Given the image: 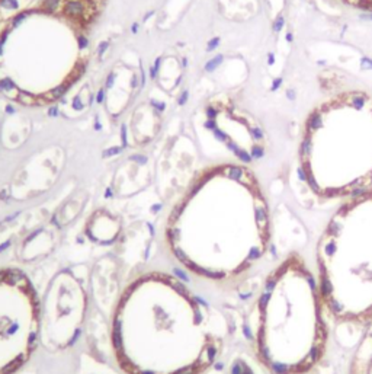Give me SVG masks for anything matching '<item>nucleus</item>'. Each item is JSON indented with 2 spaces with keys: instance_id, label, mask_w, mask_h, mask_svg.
Masks as SVG:
<instances>
[{
  "instance_id": "f257e3e1",
  "label": "nucleus",
  "mask_w": 372,
  "mask_h": 374,
  "mask_svg": "<svg viewBox=\"0 0 372 374\" xmlns=\"http://www.w3.org/2000/svg\"><path fill=\"white\" fill-rule=\"evenodd\" d=\"M166 240L193 275L230 282L250 274L272 248V218L257 178L244 166L205 172L174 208Z\"/></svg>"
},
{
  "instance_id": "f03ea898",
  "label": "nucleus",
  "mask_w": 372,
  "mask_h": 374,
  "mask_svg": "<svg viewBox=\"0 0 372 374\" xmlns=\"http://www.w3.org/2000/svg\"><path fill=\"white\" fill-rule=\"evenodd\" d=\"M215 313L179 277L151 271L121 293L111 323L125 374H205L222 349Z\"/></svg>"
},
{
  "instance_id": "7ed1b4c3",
  "label": "nucleus",
  "mask_w": 372,
  "mask_h": 374,
  "mask_svg": "<svg viewBox=\"0 0 372 374\" xmlns=\"http://www.w3.org/2000/svg\"><path fill=\"white\" fill-rule=\"evenodd\" d=\"M329 319L315 272L289 252L265 277L249 313L257 362L269 374H310L327 352Z\"/></svg>"
},
{
  "instance_id": "20e7f679",
  "label": "nucleus",
  "mask_w": 372,
  "mask_h": 374,
  "mask_svg": "<svg viewBox=\"0 0 372 374\" xmlns=\"http://www.w3.org/2000/svg\"><path fill=\"white\" fill-rule=\"evenodd\" d=\"M308 118L298 154L299 175L311 192L326 201H346L372 188V99L360 93L336 96Z\"/></svg>"
},
{
  "instance_id": "39448f33",
  "label": "nucleus",
  "mask_w": 372,
  "mask_h": 374,
  "mask_svg": "<svg viewBox=\"0 0 372 374\" xmlns=\"http://www.w3.org/2000/svg\"><path fill=\"white\" fill-rule=\"evenodd\" d=\"M315 275L333 320L372 322V188L333 213L315 245Z\"/></svg>"
},
{
  "instance_id": "423d86ee",
  "label": "nucleus",
  "mask_w": 372,
  "mask_h": 374,
  "mask_svg": "<svg viewBox=\"0 0 372 374\" xmlns=\"http://www.w3.org/2000/svg\"><path fill=\"white\" fill-rule=\"evenodd\" d=\"M41 339V300L28 275L0 268V374H15Z\"/></svg>"
},
{
  "instance_id": "0eeeda50",
  "label": "nucleus",
  "mask_w": 372,
  "mask_h": 374,
  "mask_svg": "<svg viewBox=\"0 0 372 374\" xmlns=\"http://www.w3.org/2000/svg\"><path fill=\"white\" fill-rule=\"evenodd\" d=\"M86 303L84 287L68 271L60 272L41 303V338L60 348L73 344L84 320Z\"/></svg>"
},
{
  "instance_id": "6e6552de",
  "label": "nucleus",
  "mask_w": 372,
  "mask_h": 374,
  "mask_svg": "<svg viewBox=\"0 0 372 374\" xmlns=\"http://www.w3.org/2000/svg\"><path fill=\"white\" fill-rule=\"evenodd\" d=\"M347 374H372V322L363 328V333L349 361Z\"/></svg>"
}]
</instances>
